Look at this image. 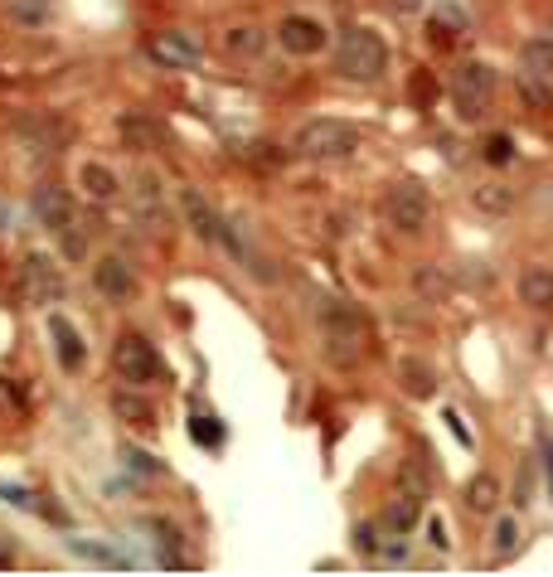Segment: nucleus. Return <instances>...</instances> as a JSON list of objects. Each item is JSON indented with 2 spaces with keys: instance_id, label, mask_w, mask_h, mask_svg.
I'll return each instance as SVG.
<instances>
[{
  "instance_id": "f257e3e1",
  "label": "nucleus",
  "mask_w": 553,
  "mask_h": 577,
  "mask_svg": "<svg viewBox=\"0 0 553 577\" xmlns=\"http://www.w3.org/2000/svg\"><path fill=\"white\" fill-rule=\"evenodd\" d=\"M335 73L345 83H379L389 73V44H383L379 30L369 25H349L341 30V44H335Z\"/></svg>"
},
{
  "instance_id": "f03ea898",
  "label": "nucleus",
  "mask_w": 553,
  "mask_h": 577,
  "mask_svg": "<svg viewBox=\"0 0 553 577\" xmlns=\"http://www.w3.org/2000/svg\"><path fill=\"white\" fill-rule=\"evenodd\" d=\"M291 151H297L301 161H349V155L359 151V127L355 122H341V117H315L307 127H297Z\"/></svg>"
},
{
  "instance_id": "7ed1b4c3",
  "label": "nucleus",
  "mask_w": 553,
  "mask_h": 577,
  "mask_svg": "<svg viewBox=\"0 0 553 577\" xmlns=\"http://www.w3.org/2000/svg\"><path fill=\"white\" fill-rule=\"evenodd\" d=\"M315 321H321V335H325V349H331V359H341V365H355L359 345H365V335H369L365 311H359V305H349V301H321Z\"/></svg>"
},
{
  "instance_id": "20e7f679",
  "label": "nucleus",
  "mask_w": 553,
  "mask_h": 577,
  "mask_svg": "<svg viewBox=\"0 0 553 577\" xmlns=\"http://www.w3.org/2000/svg\"><path fill=\"white\" fill-rule=\"evenodd\" d=\"M379 214L393 233H423L427 219H433V189L423 180H399V185L383 189Z\"/></svg>"
},
{
  "instance_id": "39448f33",
  "label": "nucleus",
  "mask_w": 553,
  "mask_h": 577,
  "mask_svg": "<svg viewBox=\"0 0 553 577\" xmlns=\"http://www.w3.org/2000/svg\"><path fill=\"white\" fill-rule=\"evenodd\" d=\"M495 88H500V78H495L491 64H461L457 73H451V107H457V117L481 122L495 97Z\"/></svg>"
},
{
  "instance_id": "423d86ee",
  "label": "nucleus",
  "mask_w": 553,
  "mask_h": 577,
  "mask_svg": "<svg viewBox=\"0 0 553 577\" xmlns=\"http://www.w3.org/2000/svg\"><path fill=\"white\" fill-rule=\"evenodd\" d=\"M112 369H117L122 383H137V389L165 379V365H161V355H155V345L137 331L117 335V345H112Z\"/></svg>"
},
{
  "instance_id": "0eeeda50",
  "label": "nucleus",
  "mask_w": 553,
  "mask_h": 577,
  "mask_svg": "<svg viewBox=\"0 0 553 577\" xmlns=\"http://www.w3.org/2000/svg\"><path fill=\"white\" fill-rule=\"evenodd\" d=\"M146 59H151L155 68L180 73V68H199L205 44H199L195 34H185V30H161V34H146Z\"/></svg>"
},
{
  "instance_id": "6e6552de",
  "label": "nucleus",
  "mask_w": 553,
  "mask_h": 577,
  "mask_svg": "<svg viewBox=\"0 0 553 577\" xmlns=\"http://www.w3.org/2000/svg\"><path fill=\"white\" fill-rule=\"evenodd\" d=\"M273 34H277V44L291 54V59H315V54L331 44V34H325V25L315 15H287Z\"/></svg>"
},
{
  "instance_id": "1a4fd4ad",
  "label": "nucleus",
  "mask_w": 553,
  "mask_h": 577,
  "mask_svg": "<svg viewBox=\"0 0 553 577\" xmlns=\"http://www.w3.org/2000/svg\"><path fill=\"white\" fill-rule=\"evenodd\" d=\"M180 219H185V229L195 233L199 243H214V247H219L223 223H229V219H223V214L214 209V204H209L205 195H199L195 185H185V189H180Z\"/></svg>"
},
{
  "instance_id": "9d476101",
  "label": "nucleus",
  "mask_w": 553,
  "mask_h": 577,
  "mask_svg": "<svg viewBox=\"0 0 553 577\" xmlns=\"http://www.w3.org/2000/svg\"><path fill=\"white\" fill-rule=\"evenodd\" d=\"M93 287L103 291L107 301H131L137 297V272H131L127 257L107 253V257H97L93 263Z\"/></svg>"
},
{
  "instance_id": "9b49d317",
  "label": "nucleus",
  "mask_w": 553,
  "mask_h": 577,
  "mask_svg": "<svg viewBox=\"0 0 553 577\" xmlns=\"http://www.w3.org/2000/svg\"><path fill=\"white\" fill-rule=\"evenodd\" d=\"M25 291L44 305H54L64 297V272L49 253H25Z\"/></svg>"
},
{
  "instance_id": "f8f14e48",
  "label": "nucleus",
  "mask_w": 553,
  "mask_h": 577,
  "mask_svg": "<svg viewBox=\"0 0 553 577\" xmlns=\"http://www.w3.org/2000/svg\"><path fill=\"white\" fill-rule=\"evenodd\" d=\"M49 339H54V355H59V365L69 369V373H78V369L88 365V339H83V331H78L64 311L49 315Z\"/></svg>"
},
{
  "instance_id": "ddd939ff",
  "label": "nucleus",
  "mask_w": 553,
  "mask_h": 577,
  "mask_svg": "<svg viewBox=\"0 0 553 577\" xmlns=\"http://www.w3.org/2000/svg\"><path fill=\"white\" fill-rule=\"evenodd\" d=\"M35 219L44 223V229H69V223L78 219V209H73V195L64 185H39L35 189Z\"/></svg>"
},
{
  "instance_id": "4468645a",
  "label": "nucleus",
  "mask_w": 553,
  "mask_h": 577,
  "mask_svg": "<svg viewBox=\"0 0 553 577\" xmlns=\"http://www.w3.org/2000/svg\"><path fill=\"white\" fill-rule=\"evenodd\" d=\"M417 519H423V500H413V495L399 491V500H389L379 509L375 529L379 534H393V539H413L417 534Z\"/></svg>"
},
{
  "instance_id": "2eb2a0df",
  "label": "nucleus",
  "mask_w": 553,
  "mask_h": 577,
  "mask_svg": "<svg viewBox=\"0 0 553 577\" xmlns=\"http://www.w3.org/2000/svg\"><path fill=\"white\" fill-rule=\"evenodd\" d=\"M131 209L146 223H165V195H161V175L155 170H137L131 175Z\"/></svg>"
},
{
  "instance_id": "dca6fc26",
  "label": "nucleus",
  "mask_w": 553,
  "mask_h": 577,
  "mask_svg": "<svg viewBox=\"0 0 553 577\" xmlns=\"http://www.w3.org/2000/svg\"><path fill=\"white\" fill-rule=\"evenodd\" d=\"M117 136L127 141V151H161V141H165V131H161V122H151L146 112H122L117 117Z\"/></svg>"
},
{
  "instance_id": "f3484780",
  "label": "nucleus",
  "mask_w": 553,
  "mask_h": 577,
  "mask_svg": "<svg viewBox=\"0 0 553 577\" xmlns=\"http://www.w3.org/2000/svg\"><path fill=\"white\" fill-rule=\"evenodd\" d=\"M519 301L529 305V311H553V267H525L519 272Z\"/></svg>"
},
{
  "instance_id": "a211bd4d",
  "label": "nucleus",
  "mask_w": 553,
  "mask_h": 577,
  "mask_svg": "<svg viewBox=\"0 0 553 577\" xmlns=\"http://www.w3.org/2000/svg\"><path fill=\"white\" fill-rule=\"evenodd\" d=\"M78 185H83V195L93 204H112L122 195V180L112 175V165H103V161H88L83 170H78Z\"/></svg>"
},
{
  "instance_id": "6ab92c4d",
  "label": "nucleus",
  "mask_w": 553,
  "mask_h": 577,
  "mask_svg": "<svg viewBox=\"0 0 553 577\" xmlns=\"http://www.w3.org/2000/svg\"><path fill=\"white\" fill-rule=\"evenodd\" d=\"M519 73L553 83V34H539V39L519 44Z\"/></svg>"
},
{
  "instance_id": "aec40b11",
  "label": "nucleus",
  "mask_w": 553,
  "mask_h": 577,
  "mask_svg": "<svg viewBox=\"0 0 553 577\" xmlns=\"http://www.w3.org/2000/svg\"><path fill=\"white\" fill-rule=\"evenodd\" d=\"M112 413H117V423H127V427H155V407H151V399L137 393V383L112 393Z\"/></svg>"
},
{
  "instance_id": "412c9836",
  "label": "nucleus",
  "mask_w": 553,
  "mask_h": 577,
  "mask_svg": "<svg viewBox=\"0 0 553 577\" xmlns=\"http://www.w3.org/2000/svg\"><path fill=\"white\" fill-rule=\"evenodd\" d=\"M525 543V529H519L515 515H495V529H491V563H510Z\"/></svg>"
},
{
  "instance_id": "4be33fe9",
  "label": "nucleus",
  "mask_w": 553,
  "mask_h": 577,
  "mask_svg": "<svg viewBox=\"0 0 553 577\" xmlns=\"http://www.w3.org/2000/svg\"><path fill=\"white\" fill-rule=\"evenodd\" d=\"M461 500H466L471 515H495V505H500V481H495L491 471L471 475L466 491H461Z\"/></svg>"
},
{
  "instance_id": "5701e85b",
  "label": "nucleus",
  "mask_w": 553,
  "mask_h": 577,
  "mask_svg": "<svg viewBox=\"0 0 553 577\" xmlns=\"http://www.w3.org/2000/svg\"><path fill=\"white\" fill-rule=\"evenodd\" d=\"M263 49H267V30L263 25H233V30H223V54H233V59H257Z\"/></svg>"
},
{
  "instance_id": "b1692460",
  "label": "nucleus",
  "mask_w": 553,
  "mask_h": 577,
  "mask_svg": "<svg viewBox=\"0 0 553 577\" xmlns=\"http://www.w3.org/2000/svg\"><path fill=\"white\" fill-rule=\"evenodd\" d=\"M399 383H403L408 399H433V393H437V373H433V365H423V359H403Z\"/></svg>"
},
{
  "instance_id": "393cba45",
  "label": "nucleus",
  "mask_w": 553,
  "mask_h": 577,
  "mask_svg": "<svg viewBox=\"0 0 553 577\" xmlns=\"http://www.w3.org/2000/svg\"><path fill=\"white\" fill-rule=\"evenodd\" d=\"M471 204H476L481 214H491V219H500V214L515 209V189L500 185V180H491V185H476V189H471Z\"/></svg>"
},
{
  "instance_id": "a878e982",
  "label": "nucleus",
  "mask_w": 553,
  "mask_h": 577,
  "mask_svg": "<svg viewBox=\"0 0 553 577\" xmlns=\"http://www.w3.org/2000/svg\"><path fill=\"white\" fill-rule=\"evenodd\" d=\"M399 491L413 495V500H427V495H433V471H427V461H417V457L403 461L399 466Z\"/></svg>"
},
{
  "instance_id": "bb28decb",
  "label": "nucleus",
  "mask_w": 553,
  "mask_h": 577,
  "mask_svg": "<svg viewBox=\"0 0 553 577\" xmlns=\"http://www.w3.org/2000/svg\"><path fill=\"white\" fill-rule=\"evenodd\" d=\"M413 287L423 291V297H433V301H437V297H447L451 281H447V272H442V267L427 263V267H417V272H413Z\"/></svg>"
},
{
  "instance_id": "cd10ccee",
  "label": "nucleus",
  "mask_w": 553,
  "mask_h": 577,
  "mask_svg": "<svg viewBox=\"0 0 553 577\" xmlns=\"http://www.w3.org/2000/svg\"><path fill=\"white\" fill-rule=\"evenodd\" d=\"M59 243H64V257H73V263H83L88 257V229L83 223H69V229H59Z\"/></svg>"
},
{
  "instance_id": "c85d7f7f",
  "label": "nucleus",
  "mask_w": 553,
  "mask_h": 577,
  "mask_svg": "<svg viewBox=\"0 0 553 577\" xmlns=\"http://www.w3.org/2000/svg\"><path fill=\"white\" fill-rule=\"evenodd\" d=\"M481 155H485V161H491V165H505V161H510V155H515V141H510V136H505V131H495V136H485Z\"/></svg>"
},
{
  "instance_id": "c756f323",
  "label": "nucleus",
  "mask_w": 553,
  "mask_h": 577,
  "mask_svg": "<svg viewBox=\"0 0 553 577\" xmlns=\"http://www.w3.org/2000/svg\"><path fill=\"white\" fill-rule=\"evenodd\" d=\"M73 553H83V558H93V563H107V568H122V553H112V549H103V543H83V539H73Z\"/></svg>"
},
{
  "instance_id": "7c9ffc66",
  "label": "nucleus",
  "mask_w": 553,
  "mask_h": 577,
  "mask_svg": "<svg viewBox=\"0 0 553 577\" xmlns=\"http://www.w3.org/2000/svg\"><path fill=\"white\" fill-rule=\"evenodd\" d=\"M122 461H127L131 471H141V475H161V466H155V457H151V451H137V447H127V451H122Z\"/></svg>"
},
{
  "instance_id": "2f4dec72",
  "label": "nucleus",
  "mask_w": 553,
  "mask_h": 577,
  "mask_svg": "<svg viewBox=\"0 0 553 577\" xmlns=\"http://www.w3.org/2000/svg\"><path fill=\"white\" fill-rule=\"evenodd\" d=\"M519 93H525V102H534V107H553V97L544 93V78H525Z\"/></svg>"
},
{
  "instance_id": "473e14b6",
  "label": "nucleus",
  "mask_w": 553,
  "mask_h": 577,
  "mask_svg": "<svg viewBox=\"0 0 553 577\" xmlns=\"http://www.w3.org/2000/svg\"><path fill=\"white\" fill-rule=\"evenodd\" d=\"M195 441H205V447H214V441H219V427H214V417H195Z\"/></svg>"
},
{
  "instance_id": "72a5a7b5",
  "label": "nucleus",
  "mask_w": 553,
  "mask_h": 577,
  "mask_svg": "<svg viewBox=\"0 0 553 577\" xmlns=\"http://www.w3.org/2000/svg\"><path fill=\"white\" fill-rule=\"evenodd\" d=\"M529 475H534V466H525V471H519V485H515V505H519V509L529 505Z\"/></svg>"
},
{
  "instance_id": "f704fd0d",
  "label": "nucleus",
  "mask_w": 553,
  "mask_h": 577,
  "mask_svg": "<svg viewBox=\"0 0 553 577\" xmlns=\"http://www.w3.org/2000/svg\"><path fill=\"white\" fill-rule=\"evenodd\" d=\"M389 5H393V10H399V15H417V10H423V5H427V0H389Z\"/></svg>"
},
{
  "instance_id": "c9c22d12",
  "label": "nucleus",
  "mask_w": 553,
  "mask_h": 577,
  "mask_svg": "<svg viewBox=\"0 0 553 577\" xmlns=\"http://www.w3.org/2000/svg\"><path fill=\"white\" fill-rule=\"evenodd\" d=\"M427 534H433V549H447V529H442V519H433V524H427Z\"/></svg>"
},
{
  "instance_id": "e433bc0d",
  "label": "nucleus",
  "mask_w": 553,
  "mask_h": 577,
  "mask_svg": "<svg viewBox=\"0 0 553 577\" xmlns=\"http://www.w3.org/2000/svg\"><path fill=\"white\" fill-rule=\"evenodd\" d=\"M0 229H10V209H5V204H0Z\"/></svg>"
}]
</instances>
